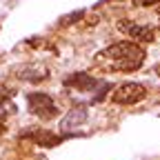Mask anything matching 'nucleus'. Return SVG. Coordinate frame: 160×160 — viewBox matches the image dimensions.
Instances as JSON below:
<instances>
[{
    "label": "nucleus",
    "mask_w": 160,
    "mask_h": 160,
    "mask_svg": "<svg viewBox=\"0 0 160 160\" xmlns=\"http://www.w3.org/2000/svg\"><path fill=\"white\" fill-rule=\"evenodd\" d=\"M16 76L20 80H27V82H42L49 76V69L42 65H25V67L16 69Z\"/></svg>",
    "instance_id": "7"
},
{
    "label": "nucleus",
    "mask_w": 160,
    "mask_h": 160,
    "mask_svg": "<svg viewBox=\"0 0 160 160\" xmlns=\"http://www.w3.org/2000/svg\"><path fill=\"white\" fill-rule=\"evenodd\" d=\"M27 102H29V111L40 118V120H49V118H56L60 113L56 100L49 96V93H42V91H33L27 96Z\"/></svg>",
    "instance_id": "3"
},
{
    "label": "nucleus",
    "mask_w": 160,
    "mask_h": 160,
    "mask_svg": "<svg viewBox=\"0 0 160 160\" xmlns=\"http://www.w3.org/2000/svg\"><path fill=\"white\" fill-rule=\"evenodd\" d=\"M0 129H2V122H0Z\"/></svg>",
    "instance_id": "12"
},
{
    "label": "nucleus",
    "mask_w": 160,
    "mask_h": 160,
    "mask_svg": "<svg viewBox=\"0 0 160 160\" xmlns=\"http://www.w3.org/2000/svg\"><path fill=\"white\" fill-rule=\"evenodd\" d=\"M147 58V51L142 45L133 42V40H122V42H113L100 53H96V65L105 71H136L142 67Z\"/></svg>",
    "instance_id": "1"
},
{
    "label": "nucleus",
    "mask_w": 160,
    "mask_h": 160,
    "mask_svg": "<svg viewBox=\"0 0 160 160\" xmlns=\"http://www.w3.org/2000/svg\"><path fill=\"white\" fill-rule=\"evenodd\" d=\"M158 27H160V7H158Z\"/></svg>",
    "instance_id": "11"
},
{
    "label": "nucleus",
    "mask_w": 160,
    "mask_h": 160,
    "mask_svg": "<svg viewBox=\"0 0 160 160\" xmlns=\"http://www.w3.org/2000/svg\"><path fill=\"white\" fill-rule=\"evenodd\" d=\"M31 138L38 145H45V147H53V145H58L60 140H62L60 136H56L51 131H31Z\"/></svg>",
    "instance_id": "8"
},
{
    "label": "nucleus",
    "mask_w": 160,
    "mask_h": 160,
    "mask_svg": "<svg viewBox=\"0 0 160 160\" xmlns=\"http://www.w3.org/2000/svg\"><path fill=\"white\" fill-rule=\"evenodd\" d=\"M85 122H87V109H85V107H73V109L62 118L60 127H62L65 133H73L78 127H85Z\"/></svg>",
    "instance_id": "6"
},
{
    "label": "nucleus",
    "mask_w": 160,
    "mask_h": 160,
    "mask_svg": "<svg viewBox=\"0 0 160 160\" xmlns=\"http://www.w3.org/2000/svg\"><path fill=\"white\" fill-rule=\"evenodd\" d=\"M136 7H153V5H160V0H133Z\"/></svg>",
    "instance_id": "9"
},
{
    "label": "nucleus",
    "mask_w": 160,
    "mask_h": 160,
    "mask_svg": "<svg viewBox=\"0 0 160 160\" xmlns=\"http://www.w3.org/2000/svg\"><path fill=\"white\" fill-rule=\"evenodd\" d=\"M11 98V89H7L2 82H0V100H9Z\"/></svg>",
    "instance_id": "10"
},
{
    "label": "nucleus",
    "mask_w": 160,
    "mask_h": 160,
    "mask_svg": "<svg viewBox=\"0 0 160 160\" xmlns=\"http://www.w3.org/2000/svg\"><path fill=\"white\" fill-rule=\"evenodd\" d=\"M118 29L122 31L129 40H133V42L142 45V42H153L156 40V31L147 25H138L133 22V20H120L118 22Z\"/></svg>",
    "instance_id": "5"
},
{
    "label": "nucleus",
    "mask_w": 160,
    "mask_h": 160,
    "mask_svg": "<svg viewBox=\"0 0 160 160\" xmlns=\"http://www.w3.org/2000/svg\"><path fill=\"white\" fill-rule=\"evenodd\" d=\"M147 96V89L142 85H138V82H122V85H118L111 93V102L116 105H136L140 102V100H145Z\"/></svg>",
    "instance_id": "4"
},
{
    "label": "nucleus",
    "mask_w": 160,
    "mask_h": 160,
    "mask_svg": "<svg viewBox=\"0 0 160 160\" xmlns=\"http://www.w3.org/2000/svg\"><path fill=\"white\" fill-rule=\"evenodd\" d=\"M65 89H76V91H82V93L93 91V102H98L100 98H105V91L109 89V85L100 82L98 78H93L85 71H78V73H71L69 78H65Z\"/></svg>",
    "instance_id": "2"
}]
</instances>
